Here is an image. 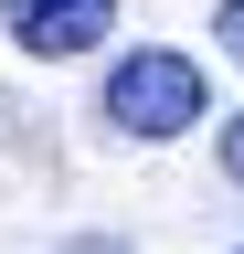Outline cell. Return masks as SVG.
Here are the masks:
<instances>
[{"mask_svg":"<svg viewBox=\"0 0 244 254\" xmlns=\"http://www.w3.org/2000/svg\"><path fill=\"white\" fill-rule=\"evenodd\" d=\"M202 64L170 53V43H138L128 64L106 74V117L128 127V138H180V127H202Z\"/></svg>","mask_w":244,"mask_h":254,"instance_id":"1","label":"cell"},{"mask_svg":"<svg viewBox=\"0 0 244 254\" xmlns=\"http://www.w3.org/2000/svg\"><path fill=\"white\" fill-rule=\"evenodd\" d=\"M0 21H11L21 53L64 64V53H96L106 32H117V0H0Z\"/></svg>","mask_w":244,"mask_h":254,"instance_id":"2","label":"cell"},{"mask_svg":"<svg viewBox=\"0 0 244 254\" xmlns=\"http://www.w3.org/2000/svg\"><path fill=\"white\" fill-rule=\"evenodd\" d=\"M212 43H223V53L244 64V0H223V11H212Z\"/></svg>","mask_w":244,"mask_h":254,"instance_id":"3","label":"cell"},{"mask_svg":"<svg viewBox=\"0 0 244 254\" xmlns=\"http://www.w3.org/2000/svg\"><path fill=\"white\" fill-rule=\"evenodd\" d=\"M64 254H128V233H85V244H64Z\"/></svg>","mask_w":244,"mask_h":254,"instance_id":"5","label":"cell"},{"mask_svg":"<svg viewBox=\"0 0 244 254\" xmlns=\"http://www.w3.org/2000/svg\"><path fill=\"white\" fill-rule=\"evenodd\" d=\"M223 180H234V190H244V106H234V117H223Z\"/></svg>","mask_w":244,"mask_h":254,"instance_id":"4","label":"cell"}]
</instances>
